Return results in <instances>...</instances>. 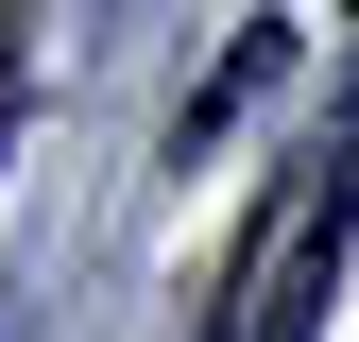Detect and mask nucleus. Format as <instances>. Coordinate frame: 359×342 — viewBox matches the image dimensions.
Instances as JSON below:
<instances>
[{
  "instance_id": "obj_1",
  "label": "nucleus",
  "mask_w": 359,
  "mask_h": 342,
  "mask_svg": "<svg viewBox=\"0 0 359 342\" xmlns=\"http://www.w3.org/2000/svg\"><path fill=\"white\" fill-rule=\"evenodd\" d=\"M342 240H359V120L274 189V223H257L240 291H222V342H308V325H325V291H342Z\"/></svg>"
},
{
  "instance_id": "obj_2",
  "label": "nucleus",
  "mask_w": 359,
  "mask_h": 342,
  "mask_svg": "<svg viewBox=\"0 0 359 342\" xmlns=\"http://www.w3.org/2000/svg\"><path fill=\"white\" fill-rule=\"evenodd\" d=\"M274 69H291V18H257V34H240V52H222V69L189 86V120H171V154H205V137H222V120H257V103H274Z\"/></svg>"
},
{
  "instance_id": "obj_3",
  "label": "nucleus",
  "mask_w": 359,
  "mask_h": 342,
  "mask_svg": "<svg viewBox=\"0 0 359 342\" xmlns=\"http://www.w3.org/2000/svg\"><path fill=\"white\" fill-rule=\"evenodd\" d=\"M0 137H18V69H0Z\"/></svg>"
},
{
  "instance_id": "obj_4",
  "label": "nucleus",
  "mask_w": 359,
  "mask_h": 342,
  "mask_svg": "<svg viewBox=\"0 0 359 342\" xmlns=\"http://www.w3.org/2000/svg\"><path fill=\"white\" fill-rule=\"evenodd\" d=\"M342 18H359V0H342Z\"/></svg>"
}]
</instances>
